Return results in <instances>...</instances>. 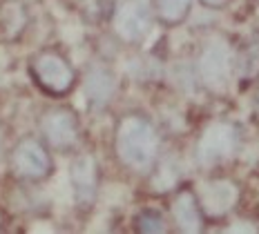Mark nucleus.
Wrapping results in <instances>:
<instances>
[{
    "mask_svg": "<svg viewBox=\"0 0 259 234\" xmlns=\"http://www.w3.org/2000/svg\"><path fill=\"white\" fill-rule=\"evenodd\" d=\"M199 78L214 94L228 89L230 83V69H233V61H230L228 45L221 40H214L206 45V50L199 56Z\"/></svg>",
    "mask_w": 259,
    "mask_h": 234,
    "instance_id": "3",
    "label": "nucleus"
},
{
    "mask_svg": "<svg viewBox=\"0 0 259 234\" xmlns=\"http://www.w3.org/2000/svg\"><path fill=\"white\" fill-rule=\"evenodd\" d=\"M237 199H239V190L233 181L228 178H214V181H206L199 190V208L206 212L212 219L226 216L235 208Z\"/></svg>",
    "mask_w": 259,
    "mask_h": 234,
    "instance_id": "8",
    "label": "nucleus"
},
{
    "mask_svg": "<svg viewBox=\"0 0 259 234\" xmlns=\"http://www.w3.org/2000/svg\"><path fill=\"white\" fill-rule=\"evenodd\" d=\"M172 216L183 232L194 234L201 230V208H199V201L192 190H183L177 194V199L172 201Z\"/></svg>",
    "mask_w": 259,
    "mask_h": 234,
    "instance_id": "10",
    "label": "nucleus"
},
{
    "mask_svg": "<svg viewBox=\"0 0 259 234\" xmlns=\"http://www.w3.org/2000/svg\"><path fill=\"white\" fill-rule=\"evenodd\" d=\"M69 178H72V188L76 194V201L80 208H90L92 201L96 197V185H99V165H96L94 156L80 154L76 161L72 163L69 170Z\"/></svg>",
    "mask_w": 259,
    "mask_h": 234,
    "instance_id": "9",
    "label": "nucleus"
},
{
    "mask_svg": "<svg viewBox=\"0 0 259 234\" xmlns=\"http://www.w3.org/2000/svg\"><path fill=\"white\" fill-rule=\"evenodd\" d=\"M237 148V127L230 123H212L203 129L197 143V156L203 165H214L228 159Z\"/></svg>",
    "mask_w": 259,
    "mask_h": 234,
    "instance_id": "4",
    "label": "nucleus"
},
{
    "mask_svg": "<svg viewBox=\"0 0 259 234\" xmlns=\"http://www.w3.org/2000/svg\"><path fill=\"white\" fill-rule=\"evenodd\" d=\"M206 7H212V9H219V7H224V5H228L230 0H201Z\"/></svg>",
    "mask_w": 259,
    "mask_h": 234,
    "instance_id": "16",
    "label": "nucleus"
},
{
    "mask_svg": "<svg viewBox=\"0 0 259 234\" xmlns=\"http://www.w3.org/2000/svg\"><path fill=\"white\" fill-rule=\"evenodd\" d=\"M152 25L150 0H127L114 16V31L125 42H139L148 36Z\"/></svg>",
    "mask_w": 259,
    "mask_h": 234,
    "instance_id": "6",
    "label": "nucleus"
},
{
    "mask_svg": "<svg viewBox=\"0 0 259 234\" xmlns=\"http://www.w3.org/2000/svg\"><path fill=\"white\" fill-rule=\"evenodd\" d=\"M14 170L18 176L40 181L52 174V156L36 138H23L14 150Z\"/></svg>",
    "mask_w": 259,
    "mask_h": 234,
    "instance_id": "7",
    "label": "nucleus"
},
{
    "mask_svg": "<svg viewBox=\"0 0 259 234\" xmlns=\"http://www.w3.org/2000/svg\"><path fill=\"white\" fill-rule=\"evenodd\" d=\"M114 89H116V78L110 69H105V67L90 69L88 78H85V96H88L90 103L105 105L114 96Z\"/></svg>",
    "mask_w": 259,
    "mask_h": 234,
    "instance_id": "11",
    "label": "nucleus"
},
{
    "mask_svg": "<svg viewBox=\"0 0 259 234\" xmlns=\"http://www.w3.org/2000/svg\"><path fill=\"white\" fill-rule=\"evenodd\" d=\"M0 225H3V212H0Z\"/></svg>",
    "mask_w": 259,
    "mask_h": 234,
    "instance_id": "17",
    "label": "nucleus"
},
{
    "mask_svg": "<svg viewBox=\"0 0 259 234\" xmlns=\"http://www.w3.org/2000/svg\"><path fill=\"white\" fill-rule=\"evenodd\" d=\"M192 0H156V16L163 25H179L190 12Z\"/></svg>",
    "mask_w": 259,
    "mask_h": 234,
    "instance_id": "13",
    "label": "nucleus"
},
{
    "mask_svg": "<svg viewBox=\"0 0 259 234\" xmlns=\"http://www.w3.org/2000/svg\"><path fill=\"white\" fill-rule=\"evenodd\" d=\"M257 20H259V18H257Z\"/></svg>",
    "mask_w": 259,
    "mask_h": 234,
    "instance_id": "18",
    "label": "nucleus"
},
{
    "mask_svg": "<svg viewBox=\"0 0 259 234\" xmlns=\"http://www.w3.org/2000/svg\"><path fill=\"white\" fill-rule=\"evenodd\" d=\"M31 74H34L36 85L54 96L67 94L76 80L72 65L56 52H40L31 63Z\"/></svg>",
    "mask_w": 259,
    "mask_h": 234,
    "instance_id": "2",
    "label": "nucleus"
},
{
    "mask_svg": "<svg viewBox=\"0 0 259 234\" xmlns=\"http://www.w3.org/2000/svg\"><path fill=\"white\" fill-rule=\"evenodd\" d=\"M116 154L125 167L148 172L159 154V134L141 116H125L116 129Z\"/></svg>",
    "mask_w": 259,
    "mask_h": 234,
    "instance_id": "1",
    "label": "nucleus"
},
{
    "mask_svg": "<svg viewBox=\"0 0 259 234\" xmlns=\"http://www.w3.org/2000/svg\"><path fill=\"white\" fill-rule=\"evenodd\" d=\"M0 27L7 36H18L25 29V9L18 3H7L0 12Z\"/></svg>",
    "mask_w": 259,
    "mask_h": 234,
    "instance_id": "14",
    "label": "nucleus"
},
{
    "mask_svg": "<svg viewBox=\"0 0 259 234\" xmlns=\"http://www.w3.org/2000/svg\"><path fill=\"white\" fill-rule=\"evenodd\" d=\"M40 132L54 150H61V152L72 150L78 141L76 114L67 110V107H54V110H50L42 116Z\"/></svg>",
    "mask_w": 259,
    "mask_h": 234,
    "instance_id": "5",
    "label": "nucleus"
},
{
    "mask_svg": "<svg viewBox=\"0 0 259 234\" xmlns=\"http://www.w3.org/2000/svg\"><path fill=\"white\" fill-rule=\"evenodd\" d=\"M235 74L244 83L259 78V40L246 42L235 58Z\"/></svg>",
    "mask_w": 259,
    "mask_h": 234,
    "instance_id": "12",
    "label": "nucleus"
},
{
    "mask_svg": "<svg viewBox=\"0 0 259 234\" xmlns=\"http://www.w3.org/2000/svg\"><path fill=\"white\" fill-rule=\"evenodd\" d=\"M137 230L143 234H161L165 232V219L156 210H143L137 216Z\"/></svg>",
    "mask_w": 259,
    "mask_h": 234,
    "instance_id": "15",
    "label": "nucleus"
}]
</instances>
